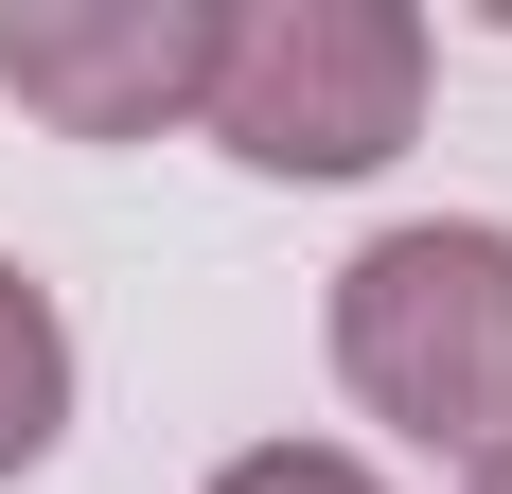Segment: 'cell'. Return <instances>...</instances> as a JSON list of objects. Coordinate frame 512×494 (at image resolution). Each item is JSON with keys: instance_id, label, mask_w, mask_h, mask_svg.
Returning <instances> with one entry per match:
<instances>
[{"instance_id": "6da1fadb", "label": "cell", "mask_w": 512, "mask_h": 494, "mask_svg": "<svg viewBox=\"0 0 512 494\" xmlns=\"http://www.w3.org/2000/svg\"><path fill=\"white\" fill-rule=\"evenodd\" d=\"M336 371H354L371 424L495 459L512 442V230H477V212L371 230L336 265Z\"/></svg>"}, {"instance_id": "7a4b0ae2", "label": "cell", "mask_w": 512, "mask_h": 494, "mask_svg": "<svg viewBox=\"0 0 512 494\" xmlns=\"http://www.w3.org/2000/svg\"><path fill=\"white\" fill-rule=\"evenodd\" d=\"M195 124L248 177H371L424 124V18L407 0H212Z\"/></svg>"}, {"instance_id": "3957f363", "label": "cell", "mask_w": 512, "mask_h": 494, "mask_svg": "<svg viewBox=\"0 0 512 494\" xmlns=\"http://www.w3.org/2000/svg\"><path fill=\"white\" fill-rule=\"evenodd\" d=\"M0 89L53 142H159L212 89V0H18L0 18Z\"/></svg>"}, {"instance_id": "277c9868", "label": "cell", "mask_w": 512, "mask_h": 494, "mask_svg": "<svg viewBox=\"0 0 512 494\" xmlns=\"http://www.w3.org/2000/svg\"><path fill=\"white\" fill-rule=\"evenodd\" d=\"M53 424H71V318H53V283L0 247V477H36Z\"/></svg>"}, {"instance_id": "5b68a950", "label": "cell", "mask_w": 512, "mask_h": 494, "mask_svg": "<svg viewBox=\"0 0 512 494\" xmlns=\"http://www.w3.org/2000/svg\"><path fill=\"white\" fill-rule=\"evenodd\" d=\"M212 494H389V477H371L354 442H248V459H230Z\"/></svg>"}, {"instance_id": "8992f818", "label": "cell", "mask_w": 512, "mask_h": 494, "mask_svg": "<svg viewBox=\"0 0 512 494\" xmlns=\"http://www.w3.org/2000/svg\"><path fill=\"white\" fill-rule=\"evenodd\" d=\"M460 494H512V442H495V459H477V477H460Z\"/></svg>"}]
</instances>
